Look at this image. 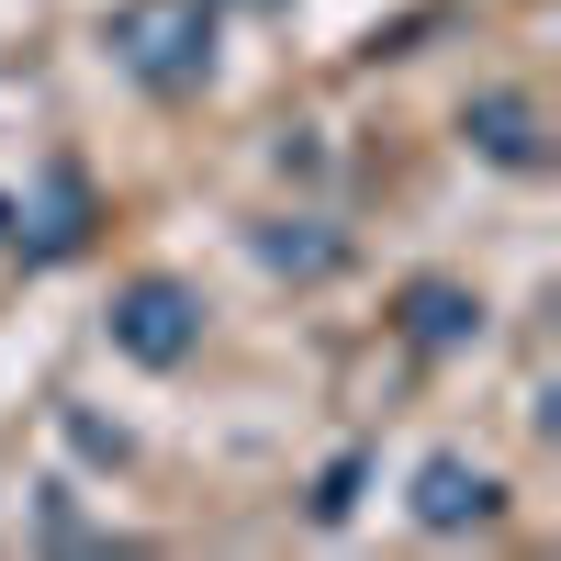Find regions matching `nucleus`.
<instances>
[{"instance_id":"obj_6","label":"nucleus","mask_w":561,"mask_h":561,"mask_svg":"<svg viewBox=\"0 0 561 561\" xmlns=\"http://www.w3.org/2000/svg\"><path fill=\"white\" fill-rule=\"evenodd\" d=\"M270 270H304V280H325V270H337V237H314V225H270Z\"/></svg>"},{"instance_id":"obj_3","label":"nucleus","mask_w":561,"mask_h":561,"mask_svg":"<svg viewBox=\"0 0 561 561\" xmlns=\"http://www.w3.org/2000/svg\"><path fill=\"white\" fill-rule=\"evenodd\" d=\"M415 517H427V528H483V517H494V483H483V472H460V460H427V483H415Z\"/></svg>"},{"instance_id":"obj_1","label":"nucleus","mask_w":561,"mask_h":561,"mask_svg":"<svg viewBox=\"0 0 561 561\" xmlns=\"http://www.w3.org/2000/svg\"><path fill=\"white\" fill-rule=\"evenodd\" d=\"M113 45L147 90H192L214 57V12L203 0H135V12H113Z\"/></svg>"},{"instance_id":"obj_2","label":"nucleus","mask_w":561,"mask_h":561,"mask_svg":"<svg viewBox=\"0 0 561 561\" xmlns=\"http://www.w3.org/2000/svg\"><path fill=\"white\" fill-rule=\"evenodd\" d=\"M192 337H203V314H192L180 280H124V293H113V348L124 359L169 370V359H192Z\"/></svg>"},{"instance_id":"obj_5","label":"nucleus","mask_w":561,"mask_h":561,"mask_svg":"<svg viewBox=\"0 0 561 561\" xmlns=\"http://www.w3.org/2000/svg\"><path fill=\"white\" fill-rule=\"evenodd\" d=\"M472 293H449V280H415V293H404V337L415 348H460V337H472Z\"/></svg>"},{"instance_id":"obj_4","label":"nucleus","mask_w":561,"mask_h":561,"mask_svg":"<svg viewBox=\"0 0 561 561\" xmlns=\"http://www.w3.org/2000/svg\"><path fill=\"white\" fill-rule=\"evenodd\" d=\"M472 147L505 158V169H539V113L517 102V90H483V102H472Z\"/></svg>"}]
</instances>
